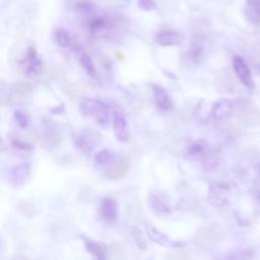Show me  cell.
<instances>
[{
    "label": "cell",
    "instance_id": "1",
    "mask_svg": "<svg viewBox=\"0 0 260 260\" xmlns=\"http://www.w3.org/2000/svg\"><path fill=\"white\" fill-rule=\"evenodd\" d=\"M80 111L84 116L93 118L99 125L103 127L109 126L112 123L110 108L101 100L88 98L81 101Z\"/></svg>",
    "mask_w": 260,
    "mask_h": 260
},
{
    "label": "cell",
    "instance_id": "2",
    "mask_svg": "<svg viewBox=\"0 0 260 260\" xmlns=\"http://www.w3.org/2000/svg\"><path fill=\"white\" fill-rule=\"evenodd\" d=\"M102 174L105 178L118 181L125 177L129 170V161L127 158L122 156H114L113 159L101 168Z\"/></svg>",
    "mask_w": 260,
    "mask_h": 260
},
{
    "label": "cell",
    "instance_id": "3",
    "mask_svg": "<svg viewBox=\"0 0 260 260\" xmlns=\"http://www.w3.org/2000/svg\"><path fill=\"white\" fill-rule=\"evenodd\" d=\"M38 141L47 149H53L59 145L61 141L60 132L53 121L47 120L41 124L38 130Z\"/></svg>",
    "mask_w": 260,
    "mask_h": 260
},
{
    "label": "cell",
    "instance_id": "4",
    "mask_svg": "<svg viewBox=\"0 0 260 260\" xmlns=\"http://www.w3.org/2000/svg\"><path fill=\"white\" fill-rule=\"evenodd\" d=\"M100 141V135L94 129H82L74 137L77 149L85 156H91Z\"/></svg>",
    "mask_w": 260,
    "mask_h": 260
},
{
    "label": "cell",
    "instance_id": "5",
    "mask_svg": "<svg viewBox=\"0 0 260 260\" xmlns=\"http://www.w3.org/2000/svg\"><path fill=\"white\" fill-rule=\"evenodd\" d=\"M42 59L40 58L37 50L33 46L29 47L24 59L21 61V66L23 67L25 73L28 76L39 74L42 69Z\"/></svg>",
    "mask_w": 260,
    "mask_h": 260
},
{
    "label": "cell",
    "instance_id": "6",
    "mask_svg": "<svg viewBox=\"0 0 260 260\" xmlns=\"http://www.w3.org/2000/svg\"><path fill=\"white\" fill-rule=\"evenodd\" d=\"M112 115V125L117 140L121 143H128L130 140V130L125 116L117 111Z\"/></svg>",
    "mask_w": 260,
    "mask_h": 260
},
{
    "label": "cell",
    "instance_id": "7",
    "mask_svg": "<svg viewBox=\"0 0 260 260\" xmlns=\"http://www.w3.org/2000/svg\"><path fill=\"white\" fill-rule=\"evenodd\" d=\"M147 234L148 237L155 243H158L161 246L168 248H181L184 246L183 242L179 240L172 239L165 233L159 231L157 228L152 226H147Z\"/></svg>",
    "mask_w": 260,
    "mask_h": 260
},
{
    "label": "cell",
    "instance_id": "8",
    "mask_svg": "<svg viewBox=\"0 0 260 260\" xmlns=\"http://www.w3.org/2000/svg\"><path fill=\"white\" fill-rule=\"evenodd\" d=\"M233 68H234V71H235L236 75L240 79V81L246 88H248L250 90H253L255 85H254V82H253V78H252L250 69L241 57L235 56L233 58Z\"/></svg>",
    "mask_w": 260,
    "mask_h": 260
},
{
    "label": "cell",
    "instance_id": "9",
    "mask_svg": "<svg viewBox=\"0 0 260 260\" xmlns=\"http://www.w3.org/2000/svg\"><path fill=\"white\" fill-rule=\"evenodd\" d=\"M100 213L103 220L107 223H115L118 218L117 201L110 196L104 197L100 205Z\"/></svg>",
    "mask_w": 260,
    "mask_h": 260
},
{
    "label": "cell",
    "instance_id": "10",
    "mask_svg": "<svg viewBox=\"0 0 260 260\" xmlns=\"http://www.w3.org/2000/svg\"><path fill=\"white\" fill-rule=\"evenodd\" d=\"M229 194H230V189L228 186H225L222 184H216V185L210 187L208 200H209L210 204H212L216 207H221L228 203Z\"/></svg>",
    "mask_w": 260,
    "mask_h": 260
},
{
    "label": "cell",
    "instance_id": "11",
    "mask_svg": "<svg viewBox=\"0 0 260 260\" xmlns=\"http://www.w3.org/2000/svg\"><path fill=\"white\" fill-rule=\"evenodd\" d=\"M152 86L154 92V100L157 107L162 111L172 110L174 107V104L168 92L159 84H153Z\"/></svg>",
    "mask_w": 260,
    "mask_h": 260
},
{
    "label": "cell",
    "instance_id": "12",
    "mask_svg": "<svg viewBox=\"0 0 260 260\" xmlns=\"http://www.w3.org/2000/svg\"><path fill=\"white\" fill-rule=\"evenodd\" d=\"M149 203L152 209L161 214H168L171 212V206L168 199L162 192H153L149 196Z\"/></svg>",
    "mask_w": 260,
    "mask_h": 260
},
{
    "label": "cell",
    "instance_id": "13",
    "mask_svg": "<svg viewBox=\"0 0 260 260\" xmlns=\"http://www.w3.org/2000/svg\"><path fill=\"white\" fill-rule=\"evenodd\" d=\"M30 174H31V167L29 164L21 163L19 165H16L11 170L10 176H11L12 183L17 187L23 186L28 180Z\"/></svg>",
    "mask_w": 260,
    "mask_h": 260
},
{
    "label": "cell",
    "instance_id": "14",
    "mask_svg": "<svg viewBox=\"0 0 260 260\" xmlns=\"http://www.w3.org/2000/svg\"><path fill=\"white\" fill-rule=\"evenodd\" d=\"M201 232H202L201 235H203L204 237L200 236V239H203V240H200L199 243L202 245L203 248H205L206 246L210 248L216 245V243L221 241L224 235L222 230L219 227H211V226L202 228Z\"/></svg>",
    "mask_w": 260,
    "mask_h": 260
},
{
    "label": "cell",
    "instance_id": "15",
    "mask_svg": "<svg viewBox=\"0 0 260 260\" xmlns=\"http://www.w3.org/2000/svg\"><path fill=\"white\" fill-rule=\"evenodd\" d=\"M234 109V104L228 99H222L218 101L211 109V116L214 120H224L228 118Z\"/></svg>",
    "mask_w": 260,
    "mask_h": 260
},
{
    "label": "cell",
    "instance_id": "16",
    "mask_svg": "<svg viewBox=\"0 0 260 260\" xmlns=\"http://www.w3.org/2000/svg\"><path fill=\"white\" fill-rule=\"evenodd\" d=\"M156 42L164 47L176 46L181 42V37L175 30H163L156 35Z\"/></svg>",
    "mask_w": 260,
    "mask_h": 260
},
{
    "label": "cell",
    "instance_id": "17",
    "mask_svg": "<svg viewBox=\"0 0 260 260\" xmlns=\"http://www.w3.org/2000/svg\"><path fill=\"white\" fill-rule=\"evenodd\" d=\"M244 14L248 22L253 25H260V0H246Z\"/></svg>",
    "mask_w": 260,
    "mask_h": 260
},
{
    "label": "cell",
    "instance_id": "18",
    "mask_svg": "<svg viewBox=\"0 0 260 260\" xmlns=\"http://www.w3.org/2000/svg\"><path fill=\"white\" fill-rule=\"evenodd\" d=\"M82 241H83L85 250L91 255H93L95 258H97V259H105L106 258L107 247L103 243L97 242L93 239L85 238V237H82Z\"/></svg>",
    "mask_w": 260,
    "mask_h": 260
},
{
    "label": "cell",
    "instance_id": "19",
    "mask_svg": "<svg viewBox=\"0 0 260 260\" xmlns=\"http://www.w3.org/2000/svg\"><path fill=\"white\" fill-rule=\"evenodd\" d=\"M187 156L194 160H202V162H204L205 159L209 156L208 147L202 141L195 142L188 147Z\"/></svg>",
    "mask_w": 260,
    "mask_h": 260
},
{
    "label": "cell",
    "instance_id": "20",
    "mask_svg": "<svg viewBox=\"0 0 260 260\" xmlns=\"http://www.w3.org/2000/svg\"><path fill=\"white\" fill-rule=\"evenodd\" d=\"M113 26V22L111 19L107 17H95L90 20L88 24V28L90 32L93 34H99L109 30Z\"/></svg>",
    "mask_w": 260,
    "mask_h": 260
},
{
    "label": "cell",
    "instance_id": "21",
    "mask_svg": "<svg viewBox=\"0 0 260 260\" xmlns=\"http://www.w3.org/2000/svg\"><path fill=\"white\" fill-rule=\"evenodd\" d=\"M53 39L56 44L61 48H68L72 45V39L69 32L61 27H57L54 29Z\"/></svg>",
    "mask_w": 260,
    "mask_h": 260
},
{
    "label": "cell",
    "instance_id": "22",
    "mask_svg": "<svg viewBox=\"0 0 260 260\" xmlns=\"http://www.w3.org/2000/svg\"><path fill=\"white\" fill-rule=\"evenodd\" d=\"M79 63L81 67L84 69V71L92 77L97 76V69L96 66L91 58V56L86 53H81L79 56Z\"/></svg>",
    "mask_w": 260,
    "mask_h": 260
},
{
    "label": "cell",
    "instance_id": "23",
    "mask_svg": "<svg viewBox=\"0 0 260 260\" xmlns=\"http://www.w3.org/2000/svg\"><path fill=\"white\" fill-rule=\"evenodd\" d=\"M114 153L110 150H102L95 156V164L96 166L102 168L106 164H108L114 157Z\"/></svg>",
    "mask_w": 260,
    "mask_h": 260
},
{
    "label": "cell",
    "instance_id": "24",
    "mask_svg": "<svg viewBox=\"0 0 260 260\" xmlns=\"http://www.w3.org/2000/svg\"><path fill=\"white\" fill-rule=\"evenodd\" d=\"M132 235H133V238L135 240V242L137 243L138 247L142 250H145L148 248V244H147V239H146V236L144 235V233L142 232L141 229L139 228H134L133 231H132Z\"/></svg>",
    "mask_w": 260,
    "mask_h": 260
},
{
    "label": "cell",
    "instance_id": "25",
    "mask_svg": "<svg viewBox=\"0 0 260 260\" xmlns=\"http://www.w3.org/2000/svg\"><path fill=\"white\" fill-rule=\"evenodd\" d=\"M74 10L77 14L92 15L95 12V6L88 2H76L74 4Z\"/></svg>",
    "mask_w": 260,
    "mask_h": 260
},
{
    "label": "cell",
    "instance_id": "26",
    "mask_svg": "<svg viewBox=\"0 0 260 260\" xmlns=\"http://www.w3.org/2000/svg\"><path fill=\"white\" fill-rule=\"evenodd\" d=\"M14 117H15V120L17 121L18 125L21 127V128H28L29 124H30V118L28 116V114L23 111V110H16L15 113H14Z\"/></svg>",
    "mask_w": 260,
    "mask_h": 260
},
{
    "label": "cell",
    "instance_id": "27",
    "mask_svg": "<svg viewBox=\"0 0 260 260\" xmlns=\"http://www.w3.org/2000/svg\"><path fill=\"white\" fill-rule=\"evenodd\" d=\"M202 53H203V48H202V46L199 45V44H194V45L190 48V50H189V52H188V58H189V60H190L191 62L196 63V62H198L199 59L201 58Z\"/></svg>",
    "mask_w": 260,
    "mask_h": 260
},
{
    "label": "cell",
    "instance_id": "28",
    "mask_svg": "<svg viewBox=\"0 0 260 260\" xmlns=\"http://www.w3.org/2000/svg\"><path fill=\"white\" fill-rule=\"evenodd\" d=\"M12 90L15 97H23L32 91V85L28 83H16L13 85Z\"/></svg>",
    "mask_w": 260,
    "mask_h": 260
},
{
    "label": "cell",
    "instance_id": "29",
    "mask_svg": "<svg viewBox=\"0 0 260 260\" xmlns=\"http://www.w3.org/2000/svg\"><path fill=\"white\" fill-rule=\"evenodd\" d=\"M138 7L144 12H153L157 8L153 0H138Z\"/></svg>",
    "mask_w": 260,
    "mask_h": 260
},
{
    "label": "cell",
    "instance_id": "30",
    "mask_svg": "<svg viewBox=\"0 0 260 260\" xmlns=\"http://www.w3.org/2000/svg\"><path fill=\"white\" fill-rule=\"evenodd\" d=\"M12 146L14 149L22 151V152H28V151H32L33 147L27 143H24L22 141H13Z\"/></svg>",
    "mask_w": 260,
    "mask_h": 260
},
{
    "label": "cell",
    "instance_id": "31",
    "mask_svg": "<svg viewBox=\"0 0 260 260\" xmlns=\"http://www.w3.org/2000/svg\"><path fill=\"white\" fill-rule=\"evenodd\" d=\"M257 70H258V72H259V74H260V63L257 65Z\"/></svg>",
    "mask_w": 260,
    "mask_h": 260
},
{
    "label": "cell",
    "instance_id": "32",
    "mask_svg": "<svg viewBox=\"0 0 260 260\" xmlns=\"http://www.w3.org/2000/svg\"><path fill=\"white\" fill-rule=\"evenodd\" d=\"M127 2H129V0H127Z\"/></svg>",
    "mask_w": 260,
    "mask_h": 260
},
{
    "label": "cell",
    "instance_id": "33",
    "mask_svg": "<svg viewBox=\"0 0 260 260\" xmlns=\"http://www.w3.org/2000/svg\"><path fill=\"white\" fill-rule=\"evenodd\" d=\"M259 172H260V170H259Z\"/></svg>",
    "mask_w": 260,
    "mask_h": 260
}]
</instances>
